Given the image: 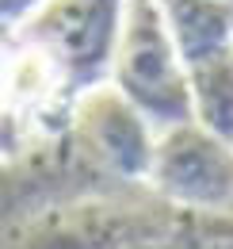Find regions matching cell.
<instances>
[{"label": "cell", "mask_w": 233, "mask_h": 249, "mask_svg": "<svg viewBox=\"0 0 233 249\" xmlns=\"http://www.w3.org/2000/svg\"><path fill=\"white\" fill-rule=\"evenodd\" d=\"M122 12L126 0H46L19 27V38L54 69L65 119L84 92L111 81Z\"/></svg>", "instance_id": "cell-1"}, {"label": "cell", "mask_w": 233, "mask_h": 249, "mask_svg": "<svg viewBox=\"0 0 233 249\" xmlns=\"http://www.w3.org/2000/svg\"><path fill=\"white\" fill-rule=\"evenodd\" d=\"M111 89L126 96L149 119V126L172 130L195 123L187 69L176 54L161 0H126L111 62Z\"/></svg>", "instance_id": "cell-2"}, {"label": "cell", "mask_w": 233, "mask_h": 249, "mask_svg": "<svg viewBox=\"0 0 233 249\" xmlns=\"http://www.w3.org/2000/svg\"><path fill=\"white\" fill-rule=\"evenodd\" d=\"M149 184L161 199L187 211H233V146L199 123L161 134Z\"/></svg>", "instance_id": "cell-3"}, {"label": "cell", "mask_w": 233, "mask_h": 249, "mask_svg": "<svg viewBox=\"0 0 233 249\" xmlns=\"http://www.w3.org/2000/svg\"><path fill=\"white\" fill-rule=\"evenodd\" d=\"M69 126L81 134V142L115 180H126V184L149 180L153 154H157L149 119L122 92L111 89V81L81 96Z\"/></svg>", "instance_id": "cell-4"}, {"label": "cell", "mask_w": 233, "mask_h": 249, "mask_svg": "<svg viewBox=\"0 0 233 249\" xmlns=\"http://www.w3.org/2000/svg\"><path fill=\"white\" fill-rule=\"evenodd\" d=\"M183 69L233 50V4L226 0H161Z\"/></svg>", "instance_id": "cell-5"}, {"label": "cell", "mask_w": 233, "mask_h": 249, "mask_svg": "<svg viewBox=\"0 0 233 249\" xmlns=\"http://www.w3.org/2000/svg\"><path fill=\"white\" fill-rule=\"evenodd\" d=\"M195 123L233 146V50L187 69Z\"/></svg>", "instance_id": "cell-6"}, {"label": "cell", "mask_w": 233, "mask_h": 249, "mask_svg": "<svg viewBox=\"0 0 233 249\" xmlns=\"http://www.w3.org/2000/svg\"><path fill=\"white\" fill-rule=\"evenodd\" d=\"M23 65H27V50L23 38L12 27H0V107H16L19 96V81H23ZM16 115V111H12Z\"/></svg>", "instance_id": "cell-7"}, {"label": "cell", "mask_w": 233, "mask_h": 249, "mask_svg": "<svg viewBox=\"0 0 233 249\" xmlns=\"http://www.w3.org/2000/svg\"><path fill=\"white\" fill-rule=\"evenodd\" d=\"M42 4H46V0H0V27L19 31Z\"/></svg>", "instance_id": "cell-8"}, {"label": "cell", "mask_w": 233, "mask_h": 249, "mask_svg": "<svg viewBox=\"0 0 233 249\" xmlns=\"http://www.w3.org/2000/svg\"><path fill=\"white\" fill-rule=\"evenodd\" d=\"M23 119L12 115L8 107H0V157H12L19 146H23V134H19Z\"/></svg>", "instance_id": "cell-9"}, {"label": "cell", "mask_w": 233, "mask_h": 249, "mask_svg": "<svg viewBox=\"0 0 233 249\" xmlns=\"http://www.w3.org/2000/svg\"><path fill=\"white\" fill-rule=\"evenodd\" d=\"M226 4H233V0H226Z\"/></svg>", "instance_id": "cell-10"}]
</instances>
